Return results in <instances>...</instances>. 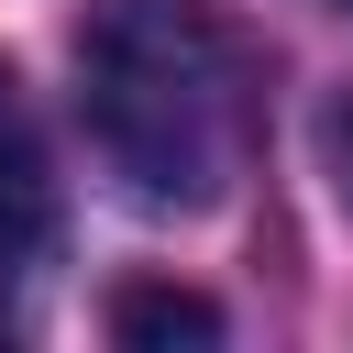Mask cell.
I'll use <instances>...</instances> for the list:
<instances>
[{"label": "cell", "instance_id": "6da1fadb", "mask_svg": "<svg viewBox=\"0 0 353 353\" xmlns=\"http://www.w3.org/2000/svg\"><path fill=\"white\" fill-rule=\"evenodd\" d=\"M77 110L143 210H210L254 143V77L210 0H99L77 33Z\"/></svg>", "mask_w": 353, "mask_h": 353}, {"label": "cell", "instance_id": "3957f363", "mask_svg": "<svg viewBox=\"0 0 353 353\" xmlns=\"http://www.w3.org/2000/svg\"><path fill=\"white\" fill-rule=\"evenodd\" d=\"M110 331L121 342H221V309L188 298V287H121L110 298Z\"/></svg>", "mask_w": 353, "mask_h": 353}, {"label": "cell", "instance_id": "277c9868", "mask_svg": "<svg viewBox=\"0 0 353 353\" xmlns=\"http://www.w3.org/2000/svg\"><path fill=\"white\" fill-rule=\"evenodd\" d=\"M331 11H353V0H331Z\"/></svg>", "mask_w": 353, "mask_h": 353}, {"label": "cell", "instance_id": "7a4b0ae2", "mask_svg": "<svg viewBox=\"0 0 353 353\" xmlns=\"http://www.w3.org/2000/svg\"><path fill=\"white\" fill-rule=\"evenodd\" d=\"M44 243V143H33V110L0 66V276Z\"/></svg>", "mask_w": 353, "mask_h": 353}]
</instances>
